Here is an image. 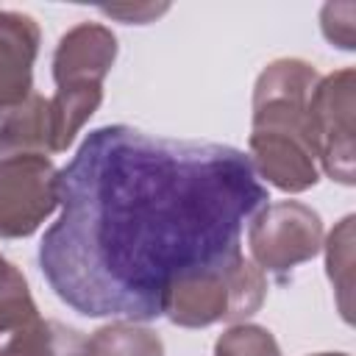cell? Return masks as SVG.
<instances>
[{"instance_id": "6da1fadb", "label": "cell", "mask_w": 356, "mask_h": 356, "mask_svg": "<svg viewBox=\"0 0 356 356\" xmlns=\"http://www.w3.org/2000/svg\"><path fill=\"white\" fill-rule=\"evenodd\" d=\"M267 200L231 145L103 125L58 170L61 214L39 267L78 314L150 323L178 281L242 253V228Z\"/></svg>"}, {"instance_id": "7a4b0ae2", "label": "cell", "mask_w": 356, "mask_h": 356, "mask_svg": "<svg viewBox=\"0 0 356 356\" xmlns=\"http://www.w3.org/2000/svg\"><path fill=\"white\" fill-rule=\"evenodd\" d=\"M317 81L320 72L314 64L303 58H275L253 86L248 159L256 178H264L286 195L306 192L320 181L306 125V108Z\"/></svg>"}, {"instance_id": "3957f363", "label": "cell", "mask_w": 356, "mask_h": 356, "mask_svg": "<svg viewBox=\"0 0 356 356\" xmlns=\"http://www.w3.org/2000/svg\"><path fill=\"white\" fill-rule=\"evenodd\" d=\"M267 298L264 273L242 253L228 264L178 281L164 303V317L181 328H206L214 323H245Z\"/></svg>"}, {"instance_id": "277c9868", "label": "cell", "mask_w": 356, "mask_h": 356, "mask_svg": "<svg viewBox=\"0 0 356 356\" xmlns=\"http://www.w3.org/2000/svg\"><path fill=\"white\" fill-rule=\"evenodd\" d=\"M353 108H356V72L350 67L317 81L306 125L317 167L345 186L356 184V147H353Z\"/></svg>"}, {"instance_id": "5b68a950", "label": "cell", "mask_w": 356, "mask_h": 356, "mask_svg": "<svg viewBox=\"0 0 356 356\" xmlns=\"http://www.w3.org/2000/svg\"><path fill=\"white\" fill-rule=\"evenodd\" d=\"M323 220L300 200L261 206L248 225V250L261 273L286 275L323 250Z\"/></svg>"}, {"instance_id": "8992f818", "label": "cell", "mask_w": 356, "mask_h": 356, "mask_svg": "<svg viewBox=\"0 0 356 356\" xmlns=\"http://www.w3.org/2000/svg\"><path fill=\"white\" fill-rule=\"evenodd\" d=\"M58 209V170L47 156L0 159V239H22Z\"/></svg>"}, {"instance_id": "52a82bcc", "label": "cell", "mask_w": 356, "mask_h": 356, "mask_svg": "<svg viewBox=\"0 0 356 356\" xmlns=\"http://www.w3.org/2000/svg\"><path fill=\"white\" fill-rule=\"evenodd\" d=\"M117 58V36L100 22H78L53 53L56 89H103Z\"/></svg>"}, {"instance_id": "ba28073f", "label": "cell", "mask_w": 356, "mask_h": 356, "mask_svg": "<svg viewBox=\"0 0 356 356\" xmlns=\"http://www.w3.org/2000/svg\"><path fill=\"white\" fill-rule=\"evenodd\" d=\"M39 25L22 11H0V120L33 95Z\"/></svg>"}, {"instance_id": "9c48e42d", "label": "cell", "mask_w": 356, "mask_h": 356, "mask_svg": "<svg viewBox=\"0 0 356 356\" xmlns=\"http://www.w3.org/2000/svg\"><path fill=\"white\" fill-rule=\"evenodd\" d=\"M19 153H36V156L56 153L50 97L33 92L22 106H17L0 120V159Z\"/></svg>"}, {"instance_id": "30bf717a", "label": "cell", "mask_w": 356, "mask_h": 356, "mask_svg": "<svg viewBox=\"0 0 356 356\" xmlns=\"http://www.w3.org/2000/svg\"><path fill=\"white\" fill-rule=\"evenodd\" d=\"M89 337H83L78 328L58 323V320H42L0 337V356H86Z\"/></svg>"}, {"instance_id": "8fae6325", "label": "cell", "mask_w": 356, "mask_h": 356, "mask_svg": "<svg viewBox=\"0 0 356 356\" xmlns=\"http://www.w3.org/2000/svg\"><path fill=\"white\" fill-rule=\"evenodd\" d=\"M86 356H164V342L145 325L117 320L89 337Z\"/></svg>"}, {"instance_id": "7c38bea8", "label": "cell", "mask_w": 356, "mask_h": 356, "mask_svg": "<svg viewBox=\"0 0 356 356\" xmlns=\"http://www.w3.org/2000/svg\"><path fill=\"white\" fill-rule=\"evenodd\" d=\"M325 248V267L328 278L337 292V306L345 317V323L353 320L350 314V295H353V214L342 217L339 225L323 239Z\"/></svg>"}, {"instance_id": "4fadbf2b", "label": "cell", "mask_w": 356, "mask_h": 356, "mask_svg": "<svg viewBox=\"0 0 356 356\" xmlns=\"http://www.w3.org/2000/svg\"><path fill=\"white\" fill-rule=\"evenodd\" d=\"M36 317L39 309L31 298L25 275L19 273L17 264L0 256V337L33 323Z\"/></svg>"}, {"instance_id": "5bb4252c", "label": "cell", "mask_w": 356, "mask_h": 356, "mask_svg": "<svg viewBox=\"0 0 356 356\" xmlns=\"http://www.w3.org/2000/svg\"><path fill=\"white\" fill-rule=\"evenodd\" d=\"M214 356H281V348L264 325L234 323L217 337Z\"/></svg>"}, {"instance_id": "9a60e30c", "label": "cell", "mask_w": 356, "mask_h": 356, "mask_svg": "<svg viewBox=\"0 0 356 356\" xmlns=\"http://www.w3.org/2000/svg\"><path fill=\"white\" fill-rule=\"evenodd\" d=\"M339 8H342V6L328 3V6L323 8V14H320V28H323V33H325V39H328L331 44H337V47H342V50H353V33H356V28H353V14H356V6L348 3L345 17H339Z\"/></svg>"}, {"instance_id": "2e32d148", "label": "cell", "mask_w": 356, "mask_h": 356, "mask_svg": "<svg viewBox=\"0 0 356 356\" xmlns=\"http://www.w3.org/2000/svg\"><path fill=\"white\" fill-rule=\"evenodd\" d=\"M161 11H167V6H134V8L131 6H108V8H103V14H108V17H117L122 22H139V25L150 22Z\"/></svg>"}, {"instance_id": "e0dca14e", "label": "cell", "mask_w": 356, "mask_h": 356, "mask_svg": "<svg viewBox=\"0 0 356 356\" xmlns=\"http://www.w3.org/2000/svg\"><path fill=\"white\" fill-rule=\"evenodd\" d=\"M312 356H348V353H312Z\"/></svg>"}]
</instances>
